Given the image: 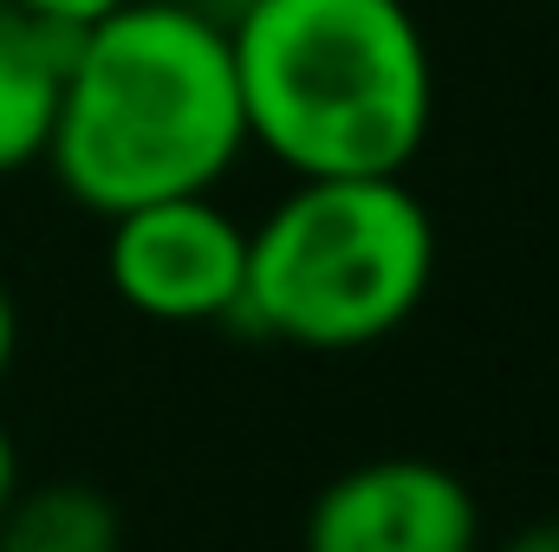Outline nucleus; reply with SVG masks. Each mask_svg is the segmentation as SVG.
I'll return each instance as SVG.
<instances>
[{"label": "nucleus", "instance_id": "9", "mask_svg": "<svg viewBox=\"0 0 559 552\" xmlns=\"http://www.w3.org/2000/svg\"><path fill=\"white\" fill-rule=\"evenodd\" d=\"M13 358H20V305H13V292H7V279H0V384H7V371H13Z\"/></svg>", "mask_w": 559, "mask_h": 552}, {"label": "nucleus", "instance_id": "8", "mask_svg": "<svg viewBox=\"0 0 559 552\" xmlns=\"http://www.w3.org/2000/svg\"><path fill=\"white\" fill-rule=\"evenodd\" d=\"M7 7H20V13H33V20H46V26H59V33H85V26H98L111 7H124V0H7Z\"/></svg>", "mask_w": 559, "mask_h": 552}, {"label": "nucleus", "instance_id": "11", "mask_svg": "<svg viewBox=\"0 0 559 552\" xmlns=\"http://www.w3.org/2000/svg\"><path fill=\"white\" fill-rule=\"evenodd\" d=\"M501 552H559V520H540V527H521Z\"/></svg>", "mask_w": 559, "mask_h": 552}, {"label": "nucleus", "instance_id": "3", "mask_svg": "<svg viewBox=\"0 0 559 552\" xmlns=\"http://www.w3.org/2000/svg\"><path fill=\"white\" fill-rule=\"evenodd\" d=\"M436 286V221L404 176H293L248 228L235 325L299 351H365Z\"/></svg>", "mask_w": 559, "mask_h": 552}, {"label": "nucleus", "instance_id": "7", "mask_svg": "<svg viewBox=\"0 0 559 552\" xmlns=\"http://www.w3.org/2000/svg\"><path fill=\"white\" fill-rule=\"evenodd\" d=\"M0 552H124V514L85 481L20 488L0 514Z\"/></svg>", "mask_w": 559, "mask_h": 552}, {"label": "nucleus", "instance_id": "1", "mask_svg": "<svg viewBox=\"0 0 559 552\" xmlns=\"http://www.w3.org/2000/svg\"><path fill=\"white\" fill-rule=\"evenodd\" d=\"M241 149L228 20L189 0H124L72 39L46 169L79 208L111 221L143 202L209 195Z\"/></svg>", "mask_w": 559, "mask_h": 552}, {"label": "nucleus", "instance_id": "10", "mask_svg": "<svg viewBox=\"0 0 559 552\" xmlns=\"http://www.w3.org/2000/svg\"><path fill=\"white\" fill-rule=\"evenodd\" d=\"M13 494H20V442H13V429L0 422V514L13 507Z\"/></svg>", "mask_w": 559, "mask_h": 552}, {"label": "nucleus", "instance_id": "5", "mask_svg": "<svg viewBox=\"0 0 559 552\" xmlns=\"http://www.w3.org/2000/svg\"><path fill=\"white\" fill-rule=\"evenodd\" d=\"M306 552H475L481 507L468 481L423 455H378L325 481L306 507Z\"/></svg>", "mask_w": 559, "mask_h": 552}, {"label": "nucleus", "instance_id": "6", "mask_svg": "<svg viewBox=\"0 0 559 552\" xmlns=\"http://www.w3.org/2000/svg\"><path fill=\"white\" fill-rule=\"evenodd\" d=\"M72 39L79 33H59V26L0 0V176H20V169L46 163V137H52L66 65H72Z\"/></svg>", "mask_w": 559, "mask_h": 552}, {"label": "nucleus", "instance_id": "2", "mask_svg": "<svg viewBox=\"0 0 559 552\" xmlns=\"http://www.w3.org/2000/svg\"><path fill=\"white\" fill-rule=\"evenodd\" d=\"M248 143L286 176H404L436 124V59L404 0H241Z\"/></svg>", "mask_w": 559, "mask_h": 552}, {"label": "nucleus", "instance_id": "4", "mask_svg": "<svg viewBox=\"0 0 559 552\" xmlns=\"http://www.w3.org/2000/svg\"><path fill=\"white\" fill-rule=\"evenodd\" d=\"M105 279L156 325L235 319L248 286V228L215 202V189L124 208L105 235Z\"/></svg>", "mask_w": 559, "mask_h": 552}]
</instances>
